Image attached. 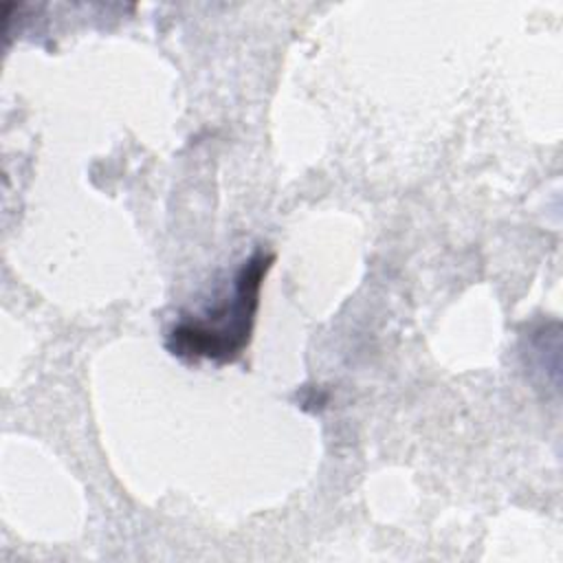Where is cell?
Here are the masks:
<instances>
[{
  "instance_id": "6da1fadb",
  "label": "cell",
  "mask_w": 563,
  "mask_h": 563,
  "mask_svg": "<svg viewBox=\"0 0 563 563\" xmlns=\"http://www.w3.org/2000/svg\"><path fill=\"white\" fill-rule=\"evenodd\" d=\"M273 255L255 253L244 262L233 282V295L224 303L194 321H180L167 336V347L183 358L233 361L249 343L262 277Z\"/></svg>"
}]
</instances>
